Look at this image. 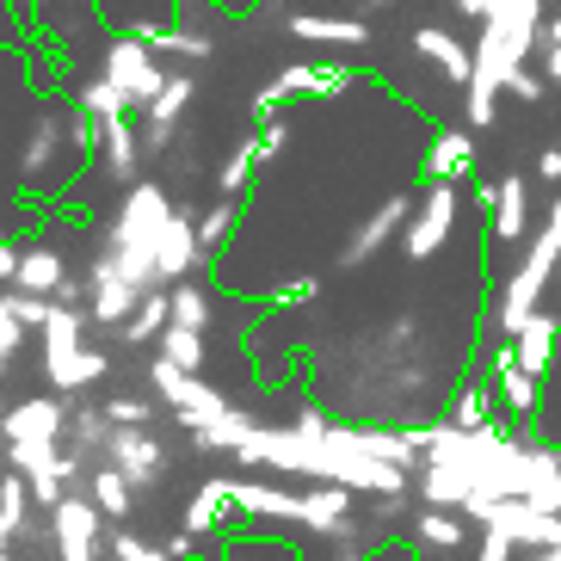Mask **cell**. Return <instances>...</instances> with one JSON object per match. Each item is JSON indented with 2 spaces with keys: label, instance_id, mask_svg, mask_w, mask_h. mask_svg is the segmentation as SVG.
I'll return each instance as SVG.
<instances>
[{
  "label": "cell",
  "instance_id": "1",
  "mask_svg": "<svg viewBox=\"0 0 561 561\" xmlns=\"http://www.w3.org/2000/svg\"><path fill=\"white\" fill-rule=\"evenodd\" d=\"M462 518H476L481 530H500V537L518 543L525 556L561 549V512H537V506H525V500H469Z\"/></svg>",
  "mask_w": 561,
  "mask_h": 561
},
{
  "label": "cell",
  "instance_id": "2",
  "mask_svg": "<svg viewBox=\"0 0 561 561\" xmlns=\"http://www.w3.org/2000/svg\"><path fill=\"white\" fill-rule=\"evenodd\" d=\"M154 389L173 401V413L185 420V432H204L210 420H222V413H229V401L216 396L210 382H198L192 370H180V364H167V358L154 364Z\"/></svg>",
  "mask_w": 561,
  "mask_h": 561
},
{
  "label": "cell",
  "instance_id": "3",
  "mask_svg": "<svg viewBox=\"0 0 561 561\" xmlns=\"http://www.w3.org/2000/svg\"><path fill=\"white\" fill-rule=\"evenodd\" d=\"M450 229H457V185L438 180L432 185V198L413 210L408 234H401V253H408V260H432V253L450 241Z\"/></svg>",
  "mask_w": 561,
  "mask_h": 561
},
{
  "label": "cell",
  "instance_id": "4",
  "mask_svg": "<svg viewBox=\"0 0 561 561\" xmlns=\"http://www.w3.org/2000/svg\"><path fill=\"white\" fill-rule=\"evenodd\" d=\"M105 457H112V469L130 481V488H154V481H161V469H167V450L154 445L142 426H117L112 445H105Z\"/></svg>",
  "mask_w": 561,
  "mask_h": 561
},
{
  "label": "cell",
  "instance_id": "5",
  "mask_svg": "<svg viewBox=\"0 0 561 561\" xmlns=\"http://www.w3.org/2000/svg\"><path fill=\"white\" fill-rule=\"evenodd\" d=\"M93 377H105V358L75 346V321L56 314L50 321V382L56 389H81V382H93Z\"/></svg>",
  "mask_w": 561,
  "mask_h": 561
},
{
  "label": "cell",
  "instance_id": "6",
  "mask_svg": "<svg viewBox=\"0 0 561 561\" xmlns=\"http://www.w3.org/2000/svg\"><path fill=\"white\" fill-rule=\"evenodd\" d=\"M56 549L62 561H100V506L81 494H68L56 506Z\"/></svg>",
  "mask_w": 561,
  "mask_h": 561
},
{
  "label": "cell",
  "instance_id": "7",
  "mask_svg": "<svg viewBox=\"0 0 561 561\" xmlns=\"http://www.w3.org/2000/svg\"><path fill=\"white\" fill-rule=\"evenodd\" d=\"M512 358H518V370H530L537 382H549V370H556V358H561V321L530 314V328L512 340Z\"/></svg>",
  "mask_w": 561,
  "mask_h": 561
},
{
  "label": "cell",
  "instance_id": "8",
  "mask_svg": "<svg viewBox=\"0 0 561 561\" xmlns=\"http://www.w3.org/2000/svg\"><path fill=\"white\" fill-rule=\"evenodd\" d=\"M494 396L512 420H537L543 413V382L530 377V370H518L512 352H500V364H494Z\"/></svg>",
  "mask_w": 561,
  "mask_h": 561
},
{
  "label": "cell",
  "instance_id": "9",
  "mask_svg": "<svg viewBox=\"0 0 561 561\" xmlns=\"http://www.w3.org/2000/svg\"><path fill=\"white\" fill-rule=\"evenodd\" d=\"M229 512H234V481L229 476L204 481L198 500L185 506V537H216V530L229 525Z\"/></svg>",
  "mask_w": 561,
  "mask_h": 561
},
{
  "label": "cell",
  "instance_id": "10",
  "mask_svg": "<svg viewBox=\"0 0 561 561\" xmlns=\"http://www.w3.org/2000/svg\"><path fill=\"white\" fill-rule=\"evenodd\" d=\"M413 543H420V556H457V549L469 543V530H462V512L420 506V518H413Z\"/></svg>",
  "mask_w": 561,
  "mask_h": 561
},
{
  "label": "cell",
  "instance_id": "11",
  "mask_svg": "<svg viewBox=\"0 0 561 561\" xmlns=\"http://www.w3.org/2000/svg\"><path fill=\"white\" fill-rule=\"evenodd\" d=\"M25 500H32V481L19 476H0V543H13L19 530H25Z\"/></svg>",
  "mask_w": 561,
  "mask_h": 561
},
{
  "label": "cell",
  "instance_id": "12",
  "mask_svg": "<svg viewBox=\"0 0 561 561\" xmlns=\"http://www.w3.org/2000/svg\"><path fill=\"white\" fill-rule=\"evenodd\" d=\"M87 500H93V506H100L105 518H124V512H130V500H136V488H130L124 476H117L112 462H105L100 476L87 481Z\"/></svg>",
  "mask_w": 561,
  "mask_h": 561
},
{
  "label": "cell",
  "instance_id": "13",
  "mask_svg": "<svg viewBox=\"0 0 561 561\" xmlns=\"http://www.w3.org/2000/svg\"><path fill=\"white\" fill-rule=\"evenodd\" d=\"M494 413H500V396H494V389H462L457 408H450V426L481 432V426H494Z\"/></svg>",
  "mask_w": 561,
  "mask_h": 561
},
{
  "label": "cell",
  "instance_id": "14",
  "mask_svg": "<svg viewBox=\"0 0 561 561\" xmlns=\"http://www.w3.org/2000/svg\"><path fill=\"white\" fill-rule=\"evenodd\" d=\"M161 346H167V364H180V370H192V377H198V364H204V340H198L192 328H173V333L161 340Z\"/></svg>",
  "mask_w": 561,
  "mask_h": 561
},
{
  "label": "cell",
  "instance_id": "15",
  "mask_svg": "<svg viewBox=\"0 0 561 561\" xmlns=\"http://www.w3.org/2000/svg\"><path fill=\"white\" fill-rule=\"evenodd\" d=\"M204 314H210V309H204L198 290H180V297H173V328H192V333H198Z\"/></svg>",
  "mask_w": 561,
  "mask_h": 561
},
{
  "label": "cell",
  "instance_id": "16",
  "mask_svg": "<svg viewBox=\"0 0 561 561\" xmlns=\"http://www.w3.org/2000/svg\"><path fill=\"white\" fill-rule=\"evenodd\" d=\"M112 556H117V561H173L167 549L142 543V537H112Z\"/></svg>",
  "mask_w": 561,
  "mask_h": 561
},
{
  "label": "cell",
  "instance_id": "17",
  "mask_svg": "<svg viewBox=\"0 0 561 561\" xmlns=\"http://www.w3.org/2000/svg\"><path fill=\"white\" fill-rule=\"evenodd\" d=\"M112 426H149V401H112Z\"/></svg>",
  "mask_w": 561,
  "mask_h": 561
},
{
  "label": "cell",
  "instance_id": "18",
  "mask_svg": "<svg viewBox=\"0 0 561 561\" xmlns=\"http://www.w3.org/2000/svg\"><path fill=\"white\" fill-rule=\"evenodd\" d=\"M161 321H167V309H161V302H149V309L130 321V340H149V333H161Z\"/></svg>",
  "mask_w": 561,
  "mask_h": 561
},
{
  "label": "cell",
  "instance_id": "19",
  "mask_svg": "<svg viewBox=\"0 0 561 561\" xmlns=\"http://www.w3.org/2000/svg\"><path fill=\"white\" fill-rule=\"evenodd\" d=\"M518 556V543H506L500 530H481V561H512Z\"/></svg>",
  "mask_w": 561,
  "mask_h": 561
},
{
  "label": "cell",
  "instance_id": "20",
  "mask_svg": "<svg viewBox=\"0 0 561 561\" xmlns=\"http://www.w3.org/2000/svg\"><path fill=\"white\" fill-rule=\"evenodd\" d=\"M408 500H413V494H377V525H396V518H408Z\"/></svg>",
  "mask_w": 561,
  "mask_h": 561
},
{
  "label": "cell",
  "instance_id": "21",
  "mask_svg": "<svg viewBox=\"0 0 561 561\" xmlns=\"http://www.w3.org/2000/svg\"><path fill=\"white\" fill-rule=\"evenodd\" d=\"M25 278H32V284H56V260H44V253L25 260Z\"/></svg>",
  "mask_w": 561,
  "mask_h": 561
},
{
  "label": "cell",
  "instance_id": "22",
  "mask_svg": "<svg viewBox=\"0 0 561 561\" xmlns=\"http://www.w3.org/2000/svg\"><path fill=\"white\" fill-rule=\"evenodd\" d=\"M364 561H413V556H401V549H389V543H382V549H370Z\"/></svg>",
  "mask_w": 561,
  "mask_h": 561
},
{
  "label": "cell",
  "instance_id": "23",
  "mask_svg": "<svg viewBox=\"0 0 561 561\" xmlns=\"http://www.w3.org/2000/svg\"><path fill=\"white\" fill-rule=\"evenodd\" d=\"M0 438H7V413H0Z\"/></svg>",
  "mask_w": 561,
  "mask_h": 561
}]
</instances>
